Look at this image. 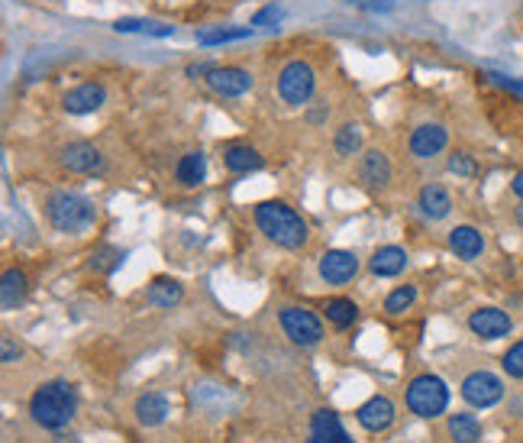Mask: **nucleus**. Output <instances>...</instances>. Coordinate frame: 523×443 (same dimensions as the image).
Instances as JSON below:
<instances>
[{
    "mask_svg": "<svg viewBox=\"0 0 523 443\" xmlns=\"http://www.w3.org/2000/svg\"><path fill=\"white\" fill-rule=\"evenodd\" d=\"M462 399L469 401L471 408H495L497 401L504 399V382L497 379L495 373H471L469 379L462 382Z\"/></svg>",
    "mask_w": 523,
    "mask_h": 443,
    "instance_id": "0eeeda50",
    "label": "nucleus"
},
{
    "mask_svg": "<svg viewBox=\"0 0 523 443\" xmlns=\"http://www.w3.org/2000/svg\"><path fill=\"white\" fill-rule=\"evenodd\" d=\"M149 304H155V308H175V304H181V298H185V288H181V282H175V278H155V282L149 285Z\"/></svg>",
    "mask_w": 523,
    "mask_h": 443,
    "instance_id": "5701e85b",
    "label": "nucleus"
},
{
    "mask_svg": "<svg viewBox=\"0 0 523 443\" xmlns=\"http://www.w3.org/2000/svg\"><path fill=\"white\" fill-rule=\"evenodd\" d=\"M45 217L59 233H84L94 227L98 211H94V201L78 191H55L45 201Z\"/></svg>",
    "mask_w": 523,
    "mask_h": 443,
    "instance_id": "7ed1b4c3",
    "label": "nucleus"
},
{
    "mask_svg": "<svg viewBox=\"0 0 523 443\" xmlns=\"http://www.w3.org/2000/svg\"><path fill=\"white\" fill-rule=\"evenodd\" d=\"M359 146H362V133H359V126L346 124L337 133V152L339 156H353V152H359Z\"/></svg>",
    "mask_w": 523,
    "mask_h": 443,
    "instance_id": "c756f323",
    "label": "nucleus"
},
{
    "mask_svg": "<svg viewBox=\"0 0 523 443\" xmlns=\"http://www.w3.org/2000/svg\"><path fill=\"white\" fill-rule=\"evenodd\" d=\"M349 4H355V7H362V10H372V13H388V10L394 7V0H349Z\"/></svg>",
    "mask_w": 523,
    "mask_h": 443,
    "instance_id": "c9c22d12",
    "label": "nucleus"
},
{
    "mask_svg": "<svg viewBox=\"0 0 523 443\" xmlns=\"http://www.w3.org/2000/svg\"><path fill=\"white\" fill-rule=\"evenodd\" d=\"M355 318H359V308H355L349 298H333V302H327V320L333 327H339V330L353 327Z\"/></svg>",
    "mask_w": 523,
    "mask_h": 443,
    "instance_id": "a878e982",
    "label": "nucleus"
},
{
    "mask_svg": "<svg viewBox=\"0 0 523 443\" xmlns=\"http://www.w3.org/2000/svg\"><path fill=\"white\" fill-rule=\"evenodd\" d=\"M501 366H504L507 375H514V379H523V340L507 350L504 359H501Z\"/></svg>",
    "mask_w": 523,
    "mask_h": 443,
    "instance_id": "7c9ffc66",
    "label": "nucleus"
},
{
    "mask_svg": "<svg viewBox=\"0 0 523 443\" xmlns=\"http://www.w3.org/2000/svg\"><path fill=\"white\" fill-rule=\"evenodd\" d=\"M446 142H449L446 126L424 124L414 130V136H410V152H414L417 159H433V156H440V152L446 149Z\"/></svg>",
    "mask_w": 523,
    "mask_h": 443,
    "instance_id": "f8f14e48",
    "label": "nucleus"
},
{
    "mask_svg": "<svg viewBox=\"0 0 523 443\" xmlns=\"http://www.w3.org/2000/svg\"><path fill=\"white\" fill-rule=\"evenodd\" d=\"M116 33H149V36H171L175 27L169 23H152V20H116Z\"/></svg>",
    "mask_w": 523,
    "mask_h": 443,
    "instance_id": "bb28decb",
    "label": "nucleus"
},
{
    "mask_svg": "<svg viewBox=\"0 0 523 443\" xmlns=\"http://www.w3.org/2000/svg\"><path fill=\"white\" fill-rule=\"evenodd\" d=\"M313 68L307 62H288L281 68V75H278V94L284 98V104H294V107H301L311 101L313 94Z\"/></svg>",
    "mask_w": 523,
    "mask_h": 443,
    "instance_id": "39448f33",
    "label": "nucleus"
},
{
    "mask_svg": "<svg viewBox=\"0 0 523 443\" xmlns=\"http://www.w3.org/2000/svg\"><path fill=\"white\" fill-rule=\"evenodd\" d=\"M311 443H353L349 434L343 431L339 417L329 408H320L311 421Z\"/></svg>",
    "mask_w": 523,
    "mask_h": 443,
    "instance_id": "2eb2a0df",
    "label": "nucleus"
},
{
    "mask_svg": "<svg viewBox=\"0 0 523 443\" xmlns=\"http://www.w3.org/2000/svg\"><path fill=\"white\" fill-rule=\"evenodd\" d=\"M355 272H359V256L349 249H329L327 256L320 259V275L327 285H346Z\"/></svg>",
    "mask_w": 523,
    "mask_h": 443,
    "instance_id": "1a4fd4ad",
    "label": "nucleus"
},
{
    "mask_svg": "<svg viewBox=\"0 0 523 443\" xmlns=\"http://www.w3.org/2000/svg\"><path fill=\"white\" fill-rule=\"evenodd\" d=\"M362 181L365 185H372V188H384L391 181V162L384 152L372 149V152H365V159H362Z\"/></svg>",
    "mask_w": 523,
    "mask_h": 443,
    "instance_id": "aec40b11",
    "label": "nucleus"
},
{
    "mask_svg": "<svg viewBox=\"0 0 523 443\" xmlns=\"http://www.w3.org/2000/svg\"><path fill=\"white\" fill-rule=\"evenodd\" d=\"M256 223L258 230L265 233L272 243L284 249H301L307 243V223L297 217L288 205L281 201H265L256 207Z\"/></svg>",
    "mask_w": 523,
    "mask_h": 443,
    "instance_id": "f03ea898",
    "label": "nucleus"
},
{
    "mask_svg": "<svg viewBox=\"0 0 523 443\" xmlns=\"http://www.w3.org/2000/svg\"><path fill=\"white\" fill-rule=\"evenodd\" d=\"M249 33H252V27H240V29H207V33H197V43H201V45L233 43V39H246Z\"/></svg>",
    "mask_w": 523,
    "mask_h": 443,
    "instance_id": "cd10ccee",
    "label": "nucleus"
},
{
    "mask_svg": "<svg viewBox=\"0 0 523 443\" xmlns=\"http://www.w3.org/2000/svg\"><path fill=\"white\" fill-rule=\"evenodd\" d=\"M517 223L523 227V207H517Z\"/></svg>",
    "mask_w": 523,
    "mask_h": 443,
    "instance_id": "58836bf2",
    "label": "nucleus"
},
{
    "mask_svg": "<svg viewBox=\"0 0 523 443\" xmlns=\"http://www.w3.org/2000/svg\"><path fill=\"white\" fill-rule=\"evenodd\" d=\"M120 259H123V253H116V249H100L91 266L98 269V272H110L114 266H120Z\"/></svg>",
    "mask_w": 523,
    "mask_h": 443,
    "instance_id": "72a5a7b5",
    "label": "nucleus"
},
{
    "mask_svg": "<svg viewBox=\"0 0 523 443\" xmlns=\"http://www.w3.org/2000/svg\"><path fill=\"white\" fill-rule=\"evenodd\" d=\"M207 85L223 98H242L246 91H252V75L242 68H210Z\"/></svg>",
    "mask_w": 523,
    "mask_h": 443,
    "instance_id": "9b49d317",
    "label": "nucleus"
},
{
    "mask_svg": "<svg viewBox=\"0 0 523 443\" xmlns=\"http://www.w3.org/2000/svg\"><path fill=\"white\" fill-rule=\"evenodd\" d=\"M355 417H359V424H362L365 431L382 434V431H388V427L394 424V405H391L384 395H375V399H368L362 408L355 411Z\"/></svg>",
    "mask_w": 523,
    "mask_h": 443,
    "instance_id": "ddd939ff",
    "label": "nucleus"
},
{
    "mask_svg": "<svg viewBox=\"0 0 523 443\" xmlns=\"http://www.w3.org/2000/svg\"><path fill=\"white\" fill-rule=\"evenodd\" d=\"M449 437H453V443H479L481 424L471 415H453L449 417Z\"/></svg>",
    "mask_w": 523,
    "mask_h": 443,
    "instance_id": "b1692460",
    "label": "nucleus"
},
{
    "mask_svg": "<svg viewBox=\"0 0 523 443\" xmlns=\"http://www.w3.org/2000/svg\"><path fill=\"white\" fill-rule=\"evenodd\" d=\"M414 302H417V288H414V285H404V288H398V292L388 294L384 310H388V314H404V310H408Z\"/></svg>",
    "mask_w": 523,
    "mask_h": 443,
    "instance_id": "c85d7f7f",
    "label": "nucleus"
},
{
    "mask_svg": "<svg viewBox=\"0 0 523 443\" xmlns=\"http://www.w3.org/2000/svg\"><path fill=\"white\" fill-rule=\"evenodd\" d=\"M514 195L523 197V172H517V175H514Z\"/></svg>",
    "mask_w": 523,
    "mask_h": 443,
    "instance_id": "4c0bfd02",
    "label": "nucleus"
},
{
    "mask_svg": "<svg viewBox=\"0 0 523 443\" xmlns=\"http://www.w3.org/2000/svg\"><path fill=\"white\" fill-rule=\"evenodd\" d=\"M488 81H491V85H497V88H504V91H511V94H517V98H523V81L507 78V75H497V71H488Z\"/></svg>",
    "mask_w": 523,
    "mask_h": 443,
    "instance_id": "f704fd0d",
    "label": "nucleus"
},
{
    "mask_svg": "<svg viewBox=\"0 0 523 443\" xmlns=\"http://www.w3.org/2000/svg\"><path fill=\"white\" fill-rule=\"evenodd\" d=\"M27 298V275L20 269H7L4 272V282H0V302H4V310H13L17 304H23Z\"/></svg>",
    "mask_w": 523,
    "mask_h": 443,
    "instance_id": "412c9836",
    "label": "nucleus"
},
{
    "mask_svg": "<svg viewBox=\"0 0 523 443\" xmlns=\"http://www.w3.org/2000/svg\"><path fill=\"white\" fill-rule=\"evenodd\" d=\"M78 408V399H75V389L68 382H45L43 389L33 391L29 399V415H33L36 424L49 427V431H59L75 417Z\"/></svg>",
    "mask_w": 523,
    "mask_h": 443,
    "instance_id": "f257e3e1",
    "label": "nucleus"
},
{
    "mask_svg": "<svg viewBox=\"0 0 523 443\" xmlns=\"http://www.w3.org/2000/svg\"><path fill=\"white\" fill-rule=\"evenodd\" d=\"M281 17H284L281 7H265V10H258L256 17H252V27L272 29V27H278V23H281Z\"/></svg>",
    "mask_w": 523,
    "mask_h": 443,
    "instance_id": "2f4dec72",
    "label": "nucleus"
},
{
    "mask_svg": "<svg viewBox=\"0 0 523 443\" xmlns=\"http://www.w3.org/2000/svg\"><path fill=\"white\" fill-rule=\"evenodd\" d=\"M449 405V389L436 375H420L410 382L408 389V408L420 417H440Z\"/></svg>",
    "mask_w": 523,
    "mask_h": 443,
    "instance_id": "20e7f679",
    "label": "nucleus"
},
{
    "mask_svg": "<svg viewBox=\"0 0 523 443\" xmlns=\"http://www.w3.org/2000/svg\"><path fill=\"white\" fill-rule=\"evenodd\" d=\"M404 266H408V253H404L400 246L378 249V253L372 256V262H368V269H372L375 275H382V278L400 275V272H404Z\"/></svg>",
    "mask_w": 523,
    "mask_h": 443,
    "instance_id": "a211bd4d",
    "label": "nucleus"
},
{
    "mask_svg": "<svg viewBox=\"0 0 523 443\" xmlns=\"http://www.w3.org/2000/svg\"><path fill=\"white\" fill-rule=\"evenodd\" d=\"M165 415H169V399L159 395V391H149V395H142V399L136 401V417H139V424L155 427L165 421Z\"/></svg>",
    "mask_w": 523,
    "mask_h": 443,
    "instance_id": "6ab92c4d",
    "label": "nucleus"
},
{
    "mask_svg": "<svg viewBox=\"0 0 523 443\" xmlns=\"http://www.w3.org/2000/svg\"><path fill=\"white\" fill-rule=\"evenodd\" d=\"M449 249H453L459 259H479L485 253V237H481L475 227H456L449 233Z\"/></svg>",
    "mask_w": 523,
    "mask_h": 443,
    "instance_id": "f3484780",
    "label": "nucleus"
},
{
    "mask_svg": "<svg viewBox=\"0 0 523 443\" xmlns=\"http://www.w3.org/2000/svg\"><path fill=\"white\" fill-rule=\"evenodd\" d=\"M449 172L459 178H471L475 175V162H471V156H465V152H456L453 159H449Z\"/></svg>",
    "mask_w": 523,
    "mask_h": 443,
    "instance_id": "473e14b6",
    "label": "nucleus"
},
{
    "mask_svg": "<svg viewBox=\"0 0 523 443\" xmlns=\"http://www.w3.org/2000/svg\"><path fill=\"white\" fill-rule=\"evenodd\" d=\"M107 101V91L104 85H98V81H88V85H81V88L68 91L62 98V107L68 110V114H94L100 104Z\"/></svg>",
    "mask_w": 523,
    "mask_h": 443,
    "instance_id": "4468645a",
    "label": "nucleus"
},
{
    "mask_svg": "<svg viewBox=\"0 0 523 443\" xmlns=\"http://www.w3.org/2000/svg\"><path fill=\"white\" fill-rule=\"evenodd\" d=\"M20 356V346H13V340H4V363H13V359H17Z\"/></svg>",
    "mask_w": 523,
    "mask_h": 443,
    "instance_id": "e433bc0d",
    "label": "nucleus"
},
{
    "mask_svg": "<svg viewBox=\"0 0 523 443\" xmlns=\"http://www.w3.org/2000/svg\"><path fill=\"white\" fill-rule=\"evenodd\" d=\"M175 175H178V181H181L185 188H197V185H201V181L207 178V159H204V152H187V156H181Z\"/></svg>",
    "mask_w": 523,
    "mask_h": 443,
    "instance_id": "4be33fe9",
    "label": "nucleus"
},
{
    "mask_svg": "<svg viewBox=\"0 0 523 443\" xmlns=\"http://www.w3.org/2000/svg\"><path fill=\"white\" fill-rule=\"evenodd\" d=\"M226 169L230 172H256L262 169V156L249 146H230L226 149Z\"/></svg>",
    "mask_w": 523,
    "mask_h": 443,
    "instance_id": "393cba45",
    "label": "nucleus"
},
{
    "mask_svg": "<svg viewBox=\"0 0 523 443\" xmlns=\"http://www.w3.org/2000/svg\"><path fill=\"white\" fill-rule=\"evenodd\" d=\"M281 327L297 346H317L323 340V324L307 308H281Z\"/></svg>",
    "mask_w": 523,
    "mask_h": 443,
    "instance_id": "423d86ee",
    "label": "nucleus"
},
{
    "mask_svg": "<svg viewBox=\"0 0 523 443\" xmlns=\"http://www.w3.org/2000/svg\"><path fill=\"white\" fill-rule=\"evenodd\" d=\"M417 205H420V211H424L426 217L443 221L446 213L453 211V197H449V191H446L443 185H424V188H420Z\"/></svg>",
    "mask_w": 523,
    "mask_h": 443,
    "instance_id": "dca6fc26",
    "label": "nucleus"
},
{
    "mask_svg": "<svg viewBox=\"0 0 523 443\" xmlns=\"http://www.w3.org/2000/svg\"><path fill=\"white\" fill-rule=\"evenodd\" d=\"M62 162L65 169L75 172V175H94V172L104 169V156L91 142H71V146H65Z\"/></svg>",
    "mask_w": 523,
    "mask_h": 443,
    "instance_id": "9d476101",
    "label": "nucleus"
},
{
    "mask_svg": "<svg viewBox=\"0 0 523 443\" xmlns=\"http://www.w3.org/2000/svg\"><path fill=\"white\" fill-rule=\"evenodd\" d=\"M469 330L481 340H501L514 330V320L501 308H479V310H471Z\"/></svg>",
    "mask_w": 523,
    "mask_h": 443,
    "instance_id": "6e6552de",
    "label": "nucleus"
}]
</instances>
